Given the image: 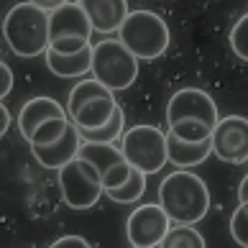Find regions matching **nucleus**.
I'll list each match as a JSON object with an SVG mask.
<instances>
[{"mask_svg": "<svg viewBox=\"0 0 248 248\" xmlns=\"http://www.w3.org/2000/svg\"><path fill=\"white\" fill-rule=\"evenodd\" d=\"M26 3H31V5H36V8H41L44 13H51V11H57V8L72 3V0H26Z\"/></svg>", "mask_w": 248, "mask_h": 248, "instance_id": "27", "label": "nucleus"}, {"mask_svg": "<svg viewBox=\"0 0 248 248\" xmlns=\"http://www.w3.org/2000/svg\"><path fill=\"white\" fill-rule=\"evenodd\" d=\"M59 187H62L64 205H69L72 210L95 207L105 192L100 174L85 159H72L69 164H64L59 169Z\"/></svg>", "mask_w": 248, "mask_h": 248, "instance_id": "8", "label": "nucleus"}, {"mask_svg": "<svg viewBox=\"0 0 248 248\" xmlns=\"http://www.w3.org/2000/svg\"><path fill=\"white\" fill-rule=\"evenodd\" d=\"M118 36H121V44L136 59H146V62L167 54L171 44L167 21L154 11H131L125 16L123 26L118 29Z\"/></svg>", "mask_w": 248, "mask_h": 248, "instance_id": "3", "label": "nucleus"}, {"mask_svg": "<svg viewBox=\"0 0 248 248\" xmlns=\"http://www.w3.org/2000/svg\"><path fill=\"white\" fill-rule=\"evenodd\" d=\"M123 133H125V115H123V108L118 105L113 118L103 128H97V131H79V139L82 143H115Z\"/></svg>", "mask_w": 248, "mask_h": 248, "instance_id": "18", "label": "nucleus"}, {"mask_svg": "<svg viewBox=\"0 0 248 248\" xmlns=\"http://www.w3.org/2000/svg\"><path fill=\"white\" fill-rule=\"evenodd\" d=\"M231 235L241 248H248V202H241L231 215Z\"/></svg>", "mask_w": 248, "mask_h": 248, "instance_id": "24", "label": "nucleus"}, {"mask_svg": "<svg viewBox=\"0 0 248 248\" xmlns=\"http://www.w3.org/2000/svg\"><path fill=\"white\" fill-rule=\"evenodd\" d=\"M93 26L85 11L75 3H67L49 13V49L57 54H77L90 46Z\"/></svg>", "mask_w": 248, "mask_h": 248, "instance_id": "7", "label": "nucleus"}, {"mask_svg": "<svg viewBox=\"0 0 248 248\" xmlns=\"http://www.w3.org/2000/svg\"><path fill=\"white\" fill-rule=\"evenodd\" d=\"M77 159H85L87 164H93V169L100 174L105 192L121 187L131 177V167H128L125 156L115 143H82L77 151Z\"/></svg>", "mask_w": 248, "mask_h": 248, "instance_id": "11", "label": "nucleus"}, {"mask_svg": "<svg viewBox=\"0 0 248 248\" xmlns=\"http://www.w3.org/2000/svg\"><path fill=\"white\" fill-rule=\"evenodd\" d=\"M228 41H231V49H233L235 57L248 62V13L235 21V26L231 29V36H228Z\"/></svg>", "mask_w": 248, "mask_h": 248, "instance_id": "23", "label": "nucleus"}, {"mask_svg": "<svg viewBox=\"0 0 248 248\" xmlns=\"http://www.w3.org/2000/svg\"><path fill=\"white\" fill-rule=\"evenodd\" d=\"M49 248H93V246H90L82 235H62Z\"/></svg>", "mask_w": 248, "mask_h": 248, "instance_id": "25", "label": "nucleus"}, {"mask_svg": "<svg viewBox=\"0 0 248 248\" xmlns=\"http://www.w3.org/2000/svg\"><path fill=\"white\" fill-rule=\"evenodd\" d=\"M159 205L167 217L177 225H195L210 210V189L189 169H177L167 174L159 187Z\"/></svg>", "mask_w": 248, "mask_h": 248, "instance_id": "1", "label": "nucleus"}, {"mask_svg": "<svg viewBox=\"0 0 248 248\" xmlns=\"http://www.w3.org/2000/svg\"><path fill=\"white\" fill-rule=\"evenodd\" d=\"M215 128H210L207 123H200V121H182V123H174L169 125V133L177 136L179 141L185 143H202L213 136Z\"/></svg>", "mask_w": 248, "mask_h": 248, "instance_id": "21", "label": "nucleus"}, {"mask_svg": "<svg viewBox=\"0 0 248 248\" xmlns=\"http://www.w3.org/2000/svg\"><path fill=\"white\" fill-rule=\"evenodd\" d=\"M90 72L110 93H121L139 79V59L121 41L105 39L93 46V69Z\"/></svg>", "mask_w": 248, "mask_h": 248, "instance_id": "5", "label": "nucleus"}, {"mask_svg": "<svg viewBox=\"0 0 248 248\" xmlns=\"http://www.w3.org/2000/svg\"><path fill=\"white\" fill-rule=\"evenodd\" d=\"M44 59H46V67L54 72L57 77H82L85 72L93 69V46H85L77 54H57L46 49L44 51Z\"/></svg>", "mask_w": 248, "mask_h": 248, "instance_id": "17", "label": "nucleus"}, {"mask_svg": "<svg viewBox=\"0 0 248 248\" xmlns=\"http://www.w3.org/2000/svg\"><path fill=\"white\" fill-rule=\"evenodd\" d=\"M159 248H207V243L195 225H171Z\"/></svg>", "mask_w": 248, "mask_h": 248, "instance_id": "20", "label": "nucleus"}, {"mask_svg": "<svg viewBox=\"0 0 248 248\" xmlns=\"http://www.w3.org/2000/svg\"><path fill=\"white\" fill-rule=\"evenodd\" d=\"M82 146L79 131L75 123H69V128L64 131L59 141H54L49 146H31L33 159L41 164L44 169H62L64 164H69L72 159H77V151Z\"/></svg>", "mask_w": 248, "mask_h": 248, "instance_id": "14", "label": "nucleus"}, {"mask_svg": "<svg viewBox=\"0 0 248 248\" xmlns=\"http://www.w3.org/2000/svg\"><path fill=\"white\" fill-rule=\"evenodd\" d=\"M121 154L128 167L141 174H156L167 164V133L154 125H133L121 136Z\"/></svg>", "mask_w": 248, "mask_h": 248, "instance_id": "6", "label": "nucleus"}, {"mask_svg": "<svg viewBox=\"0 0 248 248\" xmlns=\"http://www.w3.org/2000/svg\"><path fill=\"white\" fill-rule=\"evenodd\" d=\"M171 228V220L161 210V205H139L131 210L125 220V238L131 248H159Z\"/></svg>", "mask_w": 248, "mask_h": 248, "instance_id": "9", "label": "nucleus"}, {"mask_svg": "<svg viewBox=\"0 0 248 248\" xmlns=\"http://www.w3.org/2000/svg\"><path fill=\"white\" fill-rule=\"evenodd\" d=\"M77 5L90 18V26L97 33H113L123 26L128 11V0H77Z\"/></svg>", "mask_w": 248, "mask_h": 248, "instance_id": "13", "label": "nucleus"}, {"mask_svg": "<svg viewBox=\"0 0 248 248\" xmlns=\"http://www.w3.org/2000/svg\"><path fill=\"white\" fill-rule=\"evenodd\" d=\"M69 123H72L69 118H51V121H46L44 125H39L33 131L29 146H49L54 141H59L64 136V131L69 128Z\"/></svg>", "mask_w": 248, "mask_h": 248, "instance_id": "22", "label": "nucleus"}, {"mask_svg": "<svg viewBox=\"0 0 248 248\" xmlns=\"http://www.w3.org/2000/svg\"><path fill=\"white\" fill-rule=\"evenodd\" d=\"M13 90V72L5 62H0V103H3L5 95H11Z\"/></svg>", "mask_w": 248, "mask_h": 248, "instance_id": "26", "label": "nucleus"}, {"mask_svg": "<svg viewBox=\"0 0 248 248\" xmlns=\"http://www.w3.org/2000/svg\"><path fill=\"white\" fill-rule=\"evenodd\" d=\"M3 39L16 57H39L49 49V13L31 3L13 5L3 18Z\"/></svg>", "mask_w": 248, "mask_h": 248, "instance_id": "2", "label": "nucleus"}, {"mask_svg": "<svg viewBox=\"0 0 248 248\" xmlns=\"http://www.w3.org/2000/svg\"><path fill=\"white\" fill-rule=\"evenodd\" d=\"M238 197H241V202H248V174L241 179V187H238Z\"/></svg>", "mask_w": 248, "mask_h": 248, "instance_id": "29", "label": "nucleus"}, {"mask_svg": "<svg viewBox=\"0 0 248 248\" xmlns=\"http://www.w3.org/2000/svg\"><path fill=\"white\" fill-rule=\"evenodd\" d=\"M143 192H146V174H141L139 169H131V177H128L121 187L108 189L105 195L113 202H118V205H131V202L141 200Z\"/></svg>", "mask_w": 248, "mask_h": 248, "instance_id": "19", "label": "nucleus"}, {"mask_svg": "<svg viewBox=\"0 0 248 248\" xmlns=\"http://www.w3.org/2000/svg\"><path fill=\"white\" fill-rule=\"evenodd\" d=\"M213 154L225 164H243L248 161V118L228 115L220 118L213 136Z\"/></svg>", "mask_w": 248, "mask_h": 248, "instance_id": "12", "label": "nucleus"}, {"mask_svg": "<svg viewBox=\"0 0 248 248\" xmlns=\"http://www.w3.org/2000/svg\"><path fill=\"white\" fill-rule=\"evenodd\" d=\"M8 128H11V113H8V108L0 103V139L5 136Z\"/></svg>", "mask_w": 248, "mask_h": 248, "instance_id": "28", "label": "nucleus"}, {"mask_svg": "<svg viewBox=\"0 0 248 248\" xmlns=\"http://www.w3.org/2000/svg\"><path fill=\"white\" fill-rule=\"evenodd\" d=\"M118 110V103L113 93L93 79H79L75 87L69 90L67 97V115L69 121L77 125V131H97L103 128L113 113Z\"/></svg>", "mask_w": 248, "mask_h": 248, "instance_id": "4", "label": "nucleus"}, {"mask_svg": "<svg viewBox=\"0 0 248 248\" xmlns=\"http://www.w3.org/2000/svg\"><path fill=\"white\" fill-rule=\"evenodd\" d=\"M51 118H69L67 108L54 97H31L29 103H23L21 113H18V131H21L23 141L29 143L36 128L51 121Z\"/></svg>", "mask_w": 248, "mask_h": 248, "instance_id": "15", "label": "nucleus"}, {"mask_svg": "<svg viewBox=\"0 0 248 248\" xmlns=\"http://www.w3.org/2000/svg\"><path fill=\"white\" fill-rule=\"evenodd\" d=\"M210 154H213L210 139L202 141V143H185V141H179L177 136H171L167 131V161L174 164V167H179V169L200 167Z\"/></svg>", "mask_w": 248, "mask_h": 248, "instance_id": "16", "label": "nucleus"}, {"mask_svg": "<svg viewBox=\"0 0 248 248\" xmlns=\"http://www.w3.org/2000/svg\"><path fill=\"white\" fill-rule=\"evenodd\" d=\"M182 121H200V123H207L210 128H215L220 121L215 100L200 87L177 90L167 103V123L174 125Z\"/></svg>", "mask_w": 248, "mask_h": 248, "instance_id": "10", "label": "nucleus"}]
</instances>
